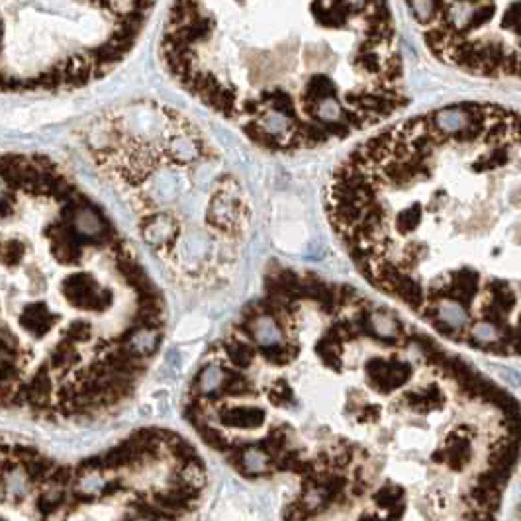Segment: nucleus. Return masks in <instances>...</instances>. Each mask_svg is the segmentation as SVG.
<instances>
[{"instance_id": "nucleus-1", "label": "nucleus", "mask_w": 521, "mask_h": 521, "mask_svg": "<svg viewBox=\"0 0 521 521\" xmlns=\"http://www.w3.org/2000/svg\"><path fill=\"white\" fill-rule=\"evenodd\" d=\"M183 415L281 521H498L520 408L357 286L274 269L188 380Z\"/></svg>"}, {"instance_id": "nucleus-2", "label": "nucleus", "mask_w": 521, "mask_h": 521, "mask_svg": "<svg viewBox=\"0 0 521 521\" xmlns=\"http://www.w3.org/2000/svg\"><path fill=\"white\" fill-rule=\"evenodd\" d=\"M520 118L456 102L390 124L337 165L326 212L367 283L443 341L520 355Z\"/></svg>"}, {"instance_id": "nucleus-3", "label": "nucleus", "mask_w": 521, "mask_h": 521, "mask_svg": "<svg viewBox=\"0 0 521 521\" xmlns=\"http://www.w3.org/2000/svg\"><path fill=\"white\" fill-rule=\"evenodd\" d=\"M165 336L161 288L97 200L49 157L0 153V412L106 420Z\"/></svg>"}, {"instance_id": "nucleus-4", "label": "nucleus", "mask_w": 521, "mask_h": 521, "mask_svg": "<svg viewBox=\"0 0 521 521\" xmlns=\"http://www.w3.org/2000/svg\"><path fill=\"white\" fill-rule=\"evenodd\" d=\"M161 61L271 153L345 142L408 104L388 0H173Z\"/></svg>"}, {"instance_id": "nucleus-5", "label": "nucleus", "mask_w": 521, "mask_h": 521, "mask_svg": "<svg viewBox=\"0 0 521 521\" xmlns=\"http://www.w3.org/2000/svg\"><path fill=\"white\" fill-rule=\"evenodd\" d=\"M81 143L173 281L190 290L231 281L253 210L222 149L196 122L163 102L133 100L90 119Z\"/></svg>"}, {"instance_id": "nucleus-6", "label": "nucleus", "mask_w": 521, "mask_h": 521, "mask_svg": "<svg viewBox=\"0 0 521 521\" xmlns=\"http://www.w3.org/2000/svg\"><path fill=\"white\" fill-rule=\"evenodd\" d=\"M206 490L204 455L167 427L75 461L0 431V521H190Z\"/></svg>"}, {"instance_id": "nucleus-7", "label": "nucleus", "mask_w": 521, "mask_h": 521, "mask_svg": "<svg viewBox=\"0 0 521 521\" xmlns=\"http://www.w3.org/2000/svg\"><path fill=\"white\" fill-rule=\"evenodd\" d=\"M425 47L478 78L520 75V0H404Z\"/></svg>"}]
</instances>
